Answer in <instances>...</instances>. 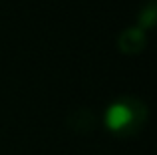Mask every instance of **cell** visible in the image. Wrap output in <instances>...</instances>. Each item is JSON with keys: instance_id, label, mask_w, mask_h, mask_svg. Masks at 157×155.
I'll return each mask as SVG.
<instances>
[{"instance_id": "cell-1", "label": "cell", "mask_w": 157, "mask_h": 155, "mask_svg": "<svg viewBox=\"0 0 157 155\" xmlns=\"http://www.w3.org/2000/svg\"><path fill=\"white\" fill-rule=\"evenodd\" d=\"M147 119H149V109L145 101L135 96L115 97L104 113V125L107 131L121 139L139 135L145 129Z\"/></svg>"}, {"instance_id": "cell-2", "label": "cell", "mask_w": 157, "mask_h": 155, "mask_svg": "<svg viewBox=\"0 0 157 155\" xmlns=\"http://www.w3.org/2000/svg\"><path fill=\"white\" fill-rule=\"evenodd\" d=\"M117 50L125 56H137L145 50L147 46V34L137 26H131V28H125V30L119 32L117 40Z\"/></svg>"}, {"instance_id": "cell-3", "label": "cell", "mask_w": 157, "mask_h": 155, "mask_svg": "<svg viewBox=\"0 0 157 155\" xmlns=\"http://www.w3.org/2000/svg\"><path fill=\"white\" fill-rule=\"evenodd\" d=\"M66 123H68V127L72 129V131H76V133H90V131L96 129L98 117H96V112H92V109L78 108L68 115Z\"/></svg>"}, {"instance_id": "cell-4", "label": "cell", "mask_w": 157, "mask_h": 155, "mask_svg": "<svg viewBox=\"0 0 157 155\" xmlns=\"http://www.w3.org/2000/svg\"><path fill=\"white\" fill-rule=\"evenodd\" d=\"M155 20H157V0H147L137 14V28L147 32L155 26Z\"/></svg>"}]
</instances>
